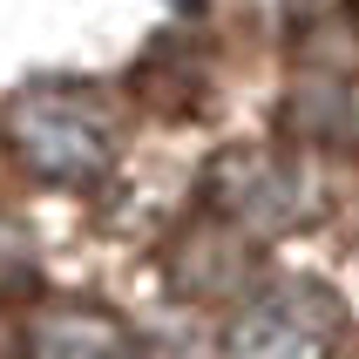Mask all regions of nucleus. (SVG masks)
<instances>
[{"instance_id":"nucleus-1","label":"nucleus","mask_w":359,"mask_h":359,"mask_svg":"<svg viewBox=\"0 0 359 359\" xmlns=\"http://www.w3.org/2000/svg\"><path fill=\"white\" fill-rule=\"evenodd\" d=\"M61 102H68V88H34L27 109H14V136H20V149H27L34 170H55L61 183H75L109 149V129L95 116H68Z\"/></svg>"},{"instance_id":"nucleus-2","label":"nucleus","mask_w":359,"mask_h":359,"mask_svg":"<svg viewBox=\"0 0 359 359\" xmlns=\"http://www.w3.org/2000/svg\"><path fill=\"white\" fill-rule=\"evenodd\" d=\"M325 325H332V305L312 299V292L258 299L238 319V332H231V359H319Z\"/></svg>"},{"instance_id":"nucleus-3","label":"nucleus","mask_w":359,"mask_h":359,"mask_svg":"<svg viewBox=\"0 0 359 359\" xmlns=\"http://www.w3.org/2000/svg\"><path fill=\"white\" fill-rule=\"evenodd\" d=\"M41 359H122L116 353V332L95 319H75V325H61L55 339L41 332Z\"/></svg>"}]
</instances>
